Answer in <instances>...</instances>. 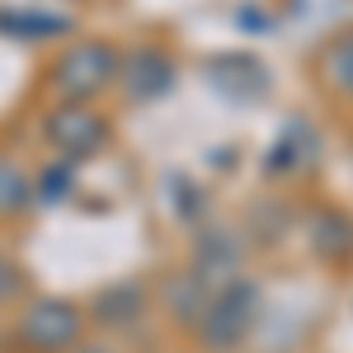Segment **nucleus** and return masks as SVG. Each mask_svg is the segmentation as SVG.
Returning <instances> with one entry per match:
<instances>
[{"label":"nucleus","instance_id":"1","mask_svg":"<svg viewBox=\"0 0 353 353\" xmlns=\"http://www.w3.org/2000/svg\"><path fill=\"white\" fill-rule=\"evenodd\" d=\"M118 66L123 52L104 43V38H76L52 57L48 66V90L57 94V104H94L99 94H109L118 85Z\"/></svg>","mask_w":353,"mask_h":353},{"label":"nucleus","instance_id":"2","mask_svg":"<svg viewBox=\"0 0 353 353\" xmlns=\"http://www.w3.org/2000/svg\"><path fill=\"white\" fill-rule=\"evenodd\" d=\"M90 311L71 297H28L14 321V349L19 353H71L85 344Z\"/></svg>","mask_w":353,"mask_h":353},{"label":"nucleus","instance_id":"3","mask_svg":"<svg viewBox=\"0 0 353 353\" xmlns=\"http://www.w3.org/2000/svg\"><path fill=\"white\" fill-rule=\"evenodd\" d=\"M254 321H259V283L254 278H231L212 292L203 321L193 325V339H198L203 353H236L250 339Z\"/></svg>","mask_w":353,"mask_h":353},{"label":"nucleus","instance_id":"4","mask_svg":"<svg viewBox=\"0 0 353 353\" xmlns=\"http://www.w3.org/2000/svg\"><path fill=\"white\" fill-rule=\"evenodd\" d=\"M43 141L57 151V161L85 165L109 151L113 123L94 104H52L43 113Z\"/></svg>","mask_w":353,"mask_h":353},{"label":"nucleus","instance_id":"5","mask_svg":"<svg viewBox=\"0 0 353 353\" xmlns=\"http://www.w3.org/2000/svg\"><path fill=\"white\" fill-rule=\"evenodd\" d=\"M179 81V66H174V57L156 48V43H137L123 52V66H118V90H123V99L128 104H156L165 99L170 90Z\"/></svg>","mask_w":353,"mask_h":353},{"label":"nucleus","instance_id":"6","mask_svg":"<svg viewBox=\"0 0 353 353\" xmlns=\"http://www.w3.org/2000/svg\"><path fill=\"white\" fill-rule=\"evenodd\" d=\"M146 306H151V292L137 283V278H123V283H109V288H99L94 297H90V321L104 330H128L132 321L146 316Z\"/></svg>","mask_w":353,"mask_h":353},{"label":"nucleus","instance_id":"7","mask_svg":"<svg viewBox=\"0 0 353 353\" xmlns=\"http://www.w3.org/2000/svg\"><path fill=\"white\" fill-rule=\"evenodd\" d=\"M236 259H241L236 236H231V231H221V226H208V231L198 236V245H193V264H189V269L198 273L203 283H212V278H217V288H221V283L241 278V273H236Z\"/></svg>","mask_w":353,"mask_h":353},{"label":"nucleus","instance_id":"8","mask_svg":"<svg viewBox=\"0 0 353 353\" xmlns=\"http://www.w3.org/2000/svg\"><path fill=\"white\" fill-rule=\"evenodd\" d=\"M212 292H217V288H208V283H203V278H198L193 269H184V273H174V278H165L161 306L170 311V321H174V325L193 330L198 321H203V311H208Z\"/></svg>","mask_w":353,"mask_h":353},{"label":"nucleus","instance_id":"9","mask_svg":"<svg viewBox=\"0 0 353 353\" xmlns=\"http://www.w3.org/2000/svg\"><path fill=\"white\" fill-rule=\"evenodd\" d=\"M306 241H311V250H316L321 259H330V264L353 259V217L339 212V208H321V212L306 217Z\"/></svg>","mask_w":353,"mask_h":353},{"label":"nucleus","instance_id":"10","mask_svg":"<svg viewBox=\"0 0 353 353\" xmlns=\"http://www.w3.org/2000/svg\"><path fill=\"white\" fill-rule=\"evenodd\" d=\"M316 76L334 99H353V28L334 33L325 48L316 52Z\"/></svg>","mask_w":353,"mask_h":353},{"label":"nucleus","instance_id":"11","mask_svg":"<svg viewBox=\"0 0 353 353\" xmlns=\"http://www.w3.org/2000/svg\"><path fill=\"white\" fill-rule=\"evenodd\" d=\"M38 198V179L28 174L14 156H0V221L24 217Z\"/></svg>","mask_w":353,"mask_h":353},{"label":"nucleus","instance_id":"12","mask_svg":"<svg viewBox=\"0 0 353 353\" xmlns=\"http://www.w3.org/2000/svg\"><path fill=\"white\" fill-rule=\"evenodd\" d=\"M0 33L33 43V38L71 33V19H66V14H43V10H0Z\"/></svg>","mask_w":353,"mask_h":353},{"label":"nucleus","instance_id":"13","mask_svg":"<svg viewBox=\"0 0 353 353\" xmlns=\"http://www.w3.org/2000/svg\"><path fill=\"white\" fill-rule=\"evenodd\" d=\"M28 269L14 259V254H5L0 250V311H10V306H24L28 301Z\"/></svg>","mask_w":353,"mask_h":353},{"label":"nucleus","instance_id":"14","mask_svg":"<svg viewBox=\"0 0 353 353\" xmlns=\"http://www.w3.org/2000/svg\"><path fill=\"white\" fill-rule=\"evenodd\" d=\"M71 353H118V349H109V344H90V339H85L81 349H71Z\"/></svg>","mask_w":353,"mask_h":353}]
</instances>
